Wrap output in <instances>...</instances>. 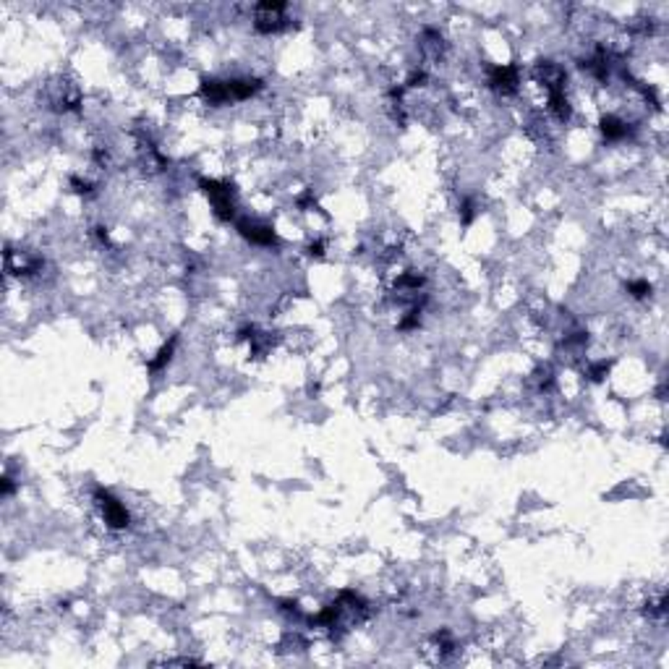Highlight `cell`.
<instances>
[{"instance_id": "cell-1", "label": "cell", "mask_w": 669, "mask_h": 669, "mask_svg": "<svg viewBox=\"0 0 669 669\" xmlns=\"http://www.w3.org/2000/svg\"><path fill=\"white\" fill-rule=\"evenodd\" d=\"M201 189L210 196L212 207H215V215H217L220 220H230V217L236 215V204L230 199L228 183H220V180H201Z\"/></svg>"}, {"instance_id": "cell-2", "label": "cell", "mask_w": 669, "mask_h": 669, "mask_svg": "<svg viewBox=\"0 0 669 669\" xmlns=\"http://www.w3.org/2000/svg\"><path fill=\"white\" fill-rule=\"evenodd\" d=\"M94 497H97V505H100L102 515H105V523H108L110 528H126V526H129V512H126V508L113 497L110 491L97 489Z\"/></svg>"}, {"instance_id": "cell-3", "label": "cell", "mask_w": 669, "mask_h": 669, "mask_svg": "<svg viewBox=\"0 0 669 669\" xmlns=\"http://www.w3.org/2000/svg\"><path fill=\"white\" fill-rule=\"evenodd\" d=\"M285 10L282 3H259L257 6V29L259 31H272L280 27V13Z\"/></svg>"}, {"instance_id": "cell-4", "label": "cell", "mask_w": 669, "mask_h": 669, "mask_svg": "<svg viewBox=\"0 0 669 669\" xmlns=\"http://www.w3.org/2000/svg\"><path fill=\"white\" fill-rule=\"evenodd\" d=\"M491 87L502 94H510L518 87V69L515 66H500L491 71Z\"/></svg>"}, {"instance_id": "cell-5", "label": "cell", "mask_w": 669, "mask_h": 669, "mask_svg": "<svg viewBox=\"0 0 669 669\" xmlns=\"http://www.w3.org/2000/svg\"><path fill=\"white\" fill-rule=\"evenodd\" d=\"M238 230L249 240H254V243H272V240H275V233H272V228H267V225H259V222L240 220Z\"/></svg>"}, {"instance_id": "cell-6", "label": "cell", "mask_w": 669, "mask_h": 669, "mask_svg": "<svg viewBox=\"0 0 669 669\" xmlns=\"http://www.w3.org/2000/svg\"><path fill=\"white\" fill-rule=\"evenodd\" d=\"M601 131H604L607 139H622V136L628 134V126L619 118H614V115H607V118L601 120Z\"/></svg>"}, {"instance_id": "cell-7", "label": "cell", "mask_w": 669, "mask_h": 669, "mask_svg": "<svg viewBox=\"0 0 669 669\" xmlns=\"http://www.w3.org/2000/svg\"><path fill=\"white\" fill-rule=\"evenodd\" d=\"M173 343H175V340H173ZM173 343H170V345H165V348L160 350V359H157V361H152V364H150V369H160L162 364H165V361L170 359V353H173Z\"/></svg>"}, {"instance_id": "cell-8", "label": "cell", "mask_w": 669, "mask_h": 669, "mask_svg": "<svg viewBox=\"0 0 669 669\" xmlns=\"http://www.w3.org/2000/svg\"><path fill=\"white\" fill-rule=\"evenodd\" d=\"M630 290H633V296H635V298H643L646 293H651V285H649V282H633V285H630Z\"/></svg>"}]
</instances>
